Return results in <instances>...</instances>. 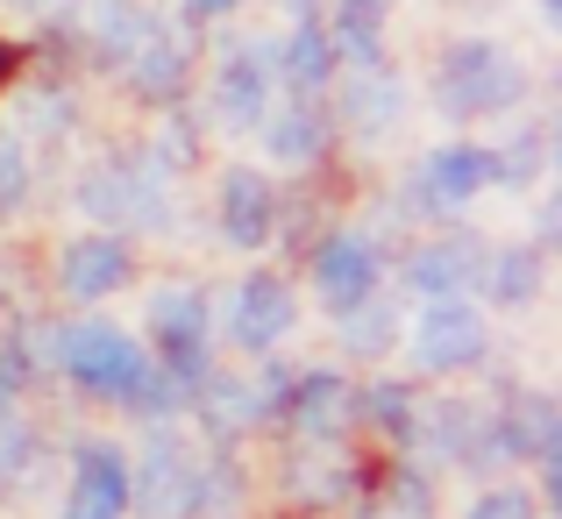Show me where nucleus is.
Wrapping results in <instances>:
<instances>
[{"instance_id": "nucleus-5", "label": "nucleus", "mask_w": 562, "mask_h": 519, "mask_svg": "<svg viewBox=\"0 0 562 519\" xmlns=\"http://www.w3.org/2000/svg\"><path fill=\"white\" fill-rule=\"evenodd\" d=\"M271 100H278L271 36H235L228 50H214V65H206V122L228 128V136H249Z\"/></svg>"}, {"instance_id": "nucleus-15", "label": "nucleus", "mask_w": 562, "mask_h": 519, "mask_svg": "<svg viewBox=\"0 0 562 519\" xmlns=\"http://www.w3.org/2000/svg\"><path fill=\"white\" fill-rule=\"evenodd\" d=\"M157 22H165V14H157L150 0H86V22L71 29V50L93 71H114V79H122V65L143 50V36H150Z\"/></svg>"}, {"instance_id": "nucleus-25", "label": "nucleus", "mask_w": 562, "mask_h": 519, "mask_svg": "<svg viewBox=\"0 0 562 519\" xmlns=\"http://www.w3.org/2000/svg\"><path fill=\"white\" fill-rule=\"evenodd\" d=\"M357 413L378 427V435H392L398 449H413V427H420V398H413L406 384H371V392H357Z\"/></svg>"}, {"instance_id": "nucleus-16", "label": "nucleus", "mask_w": 562, "mask_h": 519, "mask_svg": "<svg viewBox=\"0 0 562 519\" xmlns=\"http://www.w3.org/2000/svg\"><path fill=\"white\" fill-rule=\"evenodd\" d=\"M257 136H263V150L278 157V171H314L321 157L335 150V114H328V100H292V93H278L271 108H263Z\"/></svg>"}, {"instance_id": "nucleus-14", "label": "nucleus", "mask_w": 562, "mask_h": 519, "mask_svg": "<svg viewBox=\"0 0 562 519\" xmlns=\"http://www.w3.org/2000/svg\"><path fill=\"white\" fill-rule=\"evenodd\" d=\"M484 257H492L484 235L441 228V235H427V242L406 257V285L420 292V300H470V292L484 285Z\"/></svg>"}, {"instance_id": "nucleus-19", "label": "nucleus", "mask_w": 562, "mask_h": 519, "mask_svg": "<svg viewBox=\"0 0 562 519\" xmlns=\"http://www.w3.org/2000/svg\"><path fill=\"white\" fill-rule=\"evenodd\" d=\"M128 512V455L108 441H86L71 455V492L57 519H122Z\"/></svg>"}, {"instance_id": "nucleus-30", "label": "nucleus", "mask_w": 562, "mask_h": 519, "mask_svg": "<svg viewBox=\"0 0 562 519\" xmlns=\"http://www.w3.org/2000/svg\"><path fill=\"white\" fill-rule=\"evenodd\" d=\"M249 0H179V22L186 29H221V22H235Z\"/></svg>"}, {"instance_id": "nucleus-24", "label": "nucleus", "mask_w": 562, "mask_h": 519, "mask_svg": "<svg viewBox=\"0 0 562 519\" xmlns=\"http://www.w3.org/2000/svg\"><path fill=\"white\" fill-rule=\"evenodd\" d=\"M43 356H50V342H43L29 320L0 328V406H14V398H22L29 384L43 377Z\"/></svg>"}, {"instance_id": "nucleus-20", "label": "nucleus", "mask_w": 562, "mask_h": 519, "mask_svg": "<svg viewBox=\"0 0 562 519\" xmlns=\"http://www.w3.org/2000/svg\"><path fill=\"white\" fill-rule=\"evenodd\" d=\"M321 29H328L342 65H378L384 36H392V0H328V8H321Z\"/></svg>"}, {"instance_id": "nucleus-28", "label": "nucleus", "mask_w": 562, "mask_h": 519, "mask_svg": "<svg viewBox=\"0 0 562 519\" xmlns=\"http://www.w3.org/2000/svg\"><path fill=\"white\" fill-rule=\"evenodd\" d=\"M463 519H541V506H535V492H520V484H492V492L470 498Z\"/></svg>"}, {"instance_id": "nucleus-8", "label": "nucleus", "mask_w": 562, "mask_h": 519, "mask_svg": "<svg viewBox=\"0 0 562 519\" xmlns=\"http://www.w3.org/2000/svg\"><path fill=\"white\" fill-rule=\"evenodd\" d=\"M492 356V320L477 314V300H427L413 320V363L427 377H463Z\"/></svg>"}, {"instance_id": "nucleus-34", "label": "nucleus", "mask_w": 562, "mask_h": 519, "mask_svg": "<svg viewBox=\"0 0 562 519\" xmlns=\"http://www.w3.org/2000/svg\"><path fill=\"white\" fill-rule=\"evenodd\" d=\"M541 14H549V22H562V0H541Z\"/></svg>"}, {"instance_id": "nucleus-3", "label": "nucleus", "mask_w": 562, "mask_h": 519, "mask_svg": "<svg viewBox=\"0 0 562 519\" xmlns=\"http://www.w3.org/2000/svg\"><path fill=\"white\" fill-rule=\"evenodd\" d=\"M50 356L86 398H108V406H136L143 377H150V349L114 320H71L65 335H50Z\"/></svg>"}, {"instance_id": "nucleus-11", "label": "nucleus", "mask_w": 562, "mask_h": 519, "mask_svg": "<svg viewBox=\"0 0 562 519\" xmlns=\"http://www.w3.org/2000/svg\"><path fill=\"white\" fill-rule=\"evenodd\" d=\"M306 278H314V292H321L328 314H349V306L378 300V285H384V242H378V235H363V228H328L314 242Z\"/></svg>"}, {"instance_id": "nucleus-4", "label": "nucleus", "mask_w": 562, "mask_h": 519, "mask_svg": "<svg viewBox=\"0 0 562 519\" xmlns=\"http://www.w3.org/2000/svg\"><path fill=\"white\" fill-rule=\"evenodd\" d=\"M214 484H221V463H206L186 435H150L143 463L128 470V506H143L150 519H200L221 498Z\"/></svg>"}, {"instance_id": "nucleus-13", "label": "nucleus", "mask_w": 562, "mask_h": 519, "mask_svg": "<svg viewBox=\"0 0 562 519\" xmlns=\"http://www.w3.org/2000/svg\"><path fill=\"white\" fill-rule=\"evenodd\" d=\"M128 278H136V249H128V235L86 228V235H71V242L57 249V292H65V300H79V306L114 300Z\"/></svg>"}, {"instance_id": "nucleus-1", "label": "nucleus", "mask_w": 562, "mask_h": 519, "mask_svg": "<svg viewBox=\"0 0 562 519\" xmlns=\"http://www.w3.org/2000/svg\"><path fill=\"white\" fill-rule=\"evenodd\" d=\"M441 122H506L527 100V65L498 36H449L427 71Z\"/></svg>"}, {"instance_id": "nucleus-33", "label": "nucleus", "mask_w": 562, "mask_h": 519, "mask_svg": "<svg viewBox=\"0 0 562 519\" xmlns=\"http://www.w3.org/2000/svg\"><path fill=\"white\" fill-rule=\"evenodd\" d=\"M278 8H285L292 22H306V14H321V8H328V0H278Z\"/></svg>"}, {"instance_id": "nucleus-22", "label": "nucleus", "mask_w": 562, "mask_h": 519, "mask_svg": "<svg viewBox=\"0 0 562 519\" xmlns=\"http://www.w3.org/2000/svg\"><path fill=\"white\" fill-rule=\"evenodd\" d=\"M8 93H22V128L14 136H71L79 128V93H71V79H36V86H8Z\"/></svg>"}, {"instance_id": "nucleus-26", "label": "nucleus", "mask_w": 562, "mask_h": 519, "mask_svg": "<svg viewBox=\"0 0 562 519\" xmlns=\"http://www.w3.org/2000/svg\"><path fill=\"white\" fill-rule=\"evenodd\" d=\"M335 335H342L349 356H384L398 328H392V314H384L378 300H363V306H349V314H335Z\"/></svg>"}, {"instance_id": "nucleus-6", "label": "nucleus", "mask_w": 562, "mask_h": 519, "mask_svg": "<svg viewBox=\"0 0 562 519\" xmlns=\"http://www.w3.org/2000/svg\"><path fill=\"white\" fill-rule=\"evenodd\" d=\"M484 192H492V157H484V143L456 136V143H435V150L413 165V178H406V214L456 221L463 206H477Z\"/></svg>"}, {"instance_id": "nucleus-35", "label": "nucleus", "mask_w": 562, "mask_h": 519, "mask_svg": "<svg viewBox=\"0 0 562 519\" xmlns=\"http://www.w3.org/2000/svg\"><path fill=\"white\" fill-rule=\"evenodd\" d=\"M0 328H8V300H0Z\"/></svg>"}, {"instance_id": "nucleus-9", "label": "nucleus", "mask_w": 562, "mask_h": 519, "mask_svg": "<svg viewBox=\"0 0 562 519\" xmlns=\"http://www.w3.org/2000/svg\"><path fill=\"white\" fill-rule=\"evenodd\" d=\"M192 79H200V43H192L186 22H157L150 36H143V50L122 65V86L128 100H143V108L171 114L192 100Z\"/></svg>"}, {"instance_id": "nucleus-12", "label": "nucleus", "mask_w": 562, "mask_h": 519, "mask_svg": "<svg viewBox=\"0 0 562 519\" xmlns=\"http://www.w3.org/2000/svg\"><path fill=\"white\" fill-rule=\"evenodd\" d=\"M278 214H285V200H278L271 171H257V165H228V171L214 178V235H221L228 249H243V257L271 249Z\"/></svg>"}, {"instance_id": "nucleus-32", "label": "nucleus", "mask_w": 562, "mask_h": 519, "mask_svg": "<svg viewBox=\"0 0 562 519\" xmlns=\"http://www.w3.org/2000/svg\"><path fill=\"white\" fill-rule=\"evenodd\" d=\"M14 79H22V43H14V36H0V93H8Z\"/></svg>"}, {"instance_id": "nucleus-23", "label": "nucleus", "mask_w": 562, "mask_h": 519, "mask_svg": "<svg viewBox=\"0 0 562 519\" xmlns=\"http://www.w3.org/2000/svg\"><path fill=\"white\" fill-rule=\"evenodd\" d=\"M484 157H492V185H535L549 171V122L506 128L498 143H484Z\"/></svg>"}, {"instance_id": "nucleus-10", "label": "nucleus", "mask_w": 562, "mask_h": 519, "mask_svg": "<svg viewBox=\"0 0 562 519\" xmlns=\"http://www.w3.org/2000/svg\"><path fill=\"white\" fill-rule=\"evenodd\" d=\"M328 114H335L342 136L384 143L398 122H406V79H398L384 57H378V65H342L335 86H328Z\"/></svg>"}, {"instance_id": "nucleus-29", "label": "nucleus", "mask_w": 562, "mask_h": 519, "mask_svg": "<svg viewBox=\"0 0 562 519\" xmlns=\"http://www.w3.org/2000/svg\"><path fill=\"white\" fill-rule=\"evenodd\" d=\"M29 463H36V435L22 420H0V492H14L29 477Z\"/></svg>"}, {"instance_id": "nucleus-31", "label": "nucleus", "mask_w": 562, "mask_h": 519, "mask_svg": "<svg viewBox=\"0 0 562 519\" xmlns=\"http://www.w3.org/2000/svg\"><path fill=\"white\" fill-rule=\"evenodd\" d=\"M0 8H14V14H36V22H57L65 8H79V0H0Z\"/></svg>"}, {"instance_id": "nucleus-21", "label": "nucleus", "mask_w": 562, "mask_h": 519, "mask_svg": "<svg viewBox=\"0 0 562 519\" xmlns=\"http://www.w3.org/2000/svg\"><path fill=\"white\" fill-rule=\"evenodd\" d=\"M541 285H549V249L541 242H506L484 257V292L498 306H535Z\"/></svg>"}, {"instance_id": "nucleus-17", "label": "nucleus", "mask_w": 562, "mask_h": 519, "mask_svg": "<svg viewBox=\"0 0 562 519\" xmlns=\"http://www.w3.org/2000/svg\"><path fill=\"white\" fill-rule=\"evenodd\" d=\"M335 71H342V57H335L321 14H306V22H292L285 36H271V86H278V93H292V100H328Z\"/></svg>"}, {"instance_id": "nucleus-7", "label": "nucleus", "mask_w": 562, "mask_h": 519, "mask_svg": "<svg viewBox=\"0 0 562 519\" xmlns=\"http://www.w3.org/2000/svg\"><path fill=\"white\" fill-rule=\"evenodd\" d=\"M292 320H300V300H292V285L278 271H249L228 285V300L214 306V328L228 335L243 356H271L278 342L292 335Z\"/></svg>"}, {"instance_id": "nucleus-27", "label": "nucleus", "mask_w": 562, "mask_h": 519, "mask_svg": "<svg viewBox=\"0 0 562 519\" xmlns=\"http://www.w3.org/2000/svg\"><path fill=\"white\" fill-rule=\"evenodd\" d=\"M29 192H36V165H29V143L14 128H0V221L22 214Z\"/></svg>"}, {"instance_id": "nucleus-2", "label": "nucleus", "mask_w": 562, "mask_h": 519, "mask_svg": "<svg viewBox=\"0 0 562 519\" xmlns=\"http://www.w3.org/2000/svg\"><path fill=\"white\" fill-rule=\"evenodd\" d=\"M71 200H79V214L93 221V228H108V235H128V228L165 235L171 228V171L150 157V143L93 157V165L79 171V185H71Z\"/></svg>"}, {"instance_id": "nucleus-18", "label": "nucleus", "mask_w": 562, "mask_h": 519, "mask_svg": "<svg viewBox=\"0 0 562 519\" xmlns=\"http://www.w3.org/2000/svg\"><path fill=\"white\" fill-rule=\"evenodd\" d=\"M349 413H357V392H349L342 370H292V392L278 406V420L300 441H335Z\"/></svg>"}]
</instances>
